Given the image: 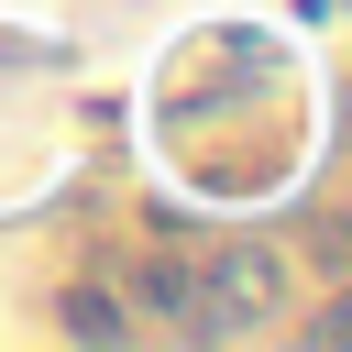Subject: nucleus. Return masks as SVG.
<instances>
[{
  "label": "nucleus",
  "mask_w": 352,
  "mask_h": 352,
  "mask_svg": "<svg viewBox=\"0 0 352 352\" xmlns=\"http://www.w3.org/2000/svg\"><path fill=\"white\" fill-rule=\"evenodd\" d=\"M187 319H209V330H253V319H275V253H220L209 308H187Z\"/></svg>",
  "instance_id": "f257e3e1"
},
{
  "label": "nucleus",
  "mask_w": 352,
  "mask_h": 352,
  "mask_svg": "<svg viewBox=\"0 0 352 352\" xmlns=\"http://www.w3.org/2000/svg\"><path fill=\"white\" fill-rule=\"evenodd\" d=\"M66 330H88V341H121V308H110L99 286H77V297H66Z\"/></svg>",
  "instance_id": "f03ea898"
},
{
  "label": "nucleus",
  "mask_w": 352,
  "mask_h": 352,
  "mask_svg": "<svg viewBox=\"0 0 352 352\" xmlns=\"http://www.w3.org/2000/svg\"><path fill=\"white\" fill-rule=\"evenodd\" d=\"M319 253H330V264H352V231H341V220H330V231H319Z\"/></svg>",
  "instance_id": "7ed1b4c3"
},
{
  "label": "nucleus",
  "mask_w": 352,
  "mask_h": 352,
  "mask_svg": "<svg viewBox=\"0 0 352 352\" xmlns=\"http://www.w3.org/2000/svg\"><path fill=\"white\" fill-rule=\"evenodd\" d=\"M319 341H352V297H341V308H330V319H319Z\"/></svg>",
  "instance_id": "20e7f679"
}]
</instances>
